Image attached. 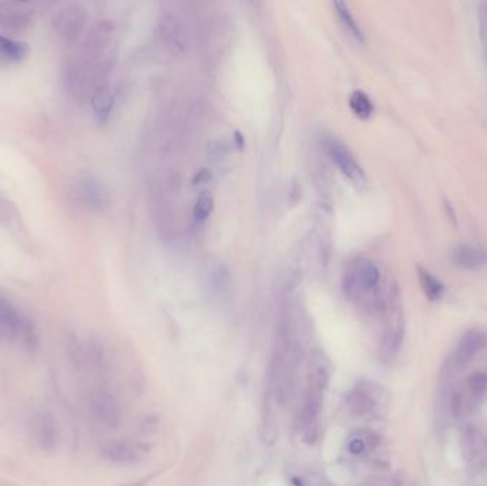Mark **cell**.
Returning <instances> with one entry per match:
<instances>
[{"instance_id":"7","label":"cell","mask_w":487,"mask_h":486,"mask_svg":"<svg viewBox=\"0 0 487 486\" xmlns=\"http://www.w3.org/2000/svg\"><path fill=\"white\" fill-rule=\"evenodd\" d=\"M161 42L174 52H184L188 45V36L184 23L174 16L164 14L158 20L157 28Z\"/></svg>"},{"instance_id":"10","label":"cell","mask_w":487,"mask_h":486,"mask_svg":"<svg viewBox=\"0 0 487 486\" xmlns=\"http://www.w3.org/2000/svg\"><path fill=\"white\" fill-rule=\"evenodd\" d=\"M375 383H363V385L356 387L354 391H351L347 397V405L351 414L355 416H363L368 415L378 402L376 395H374Z\"/></svg>"},{"instance_id":"12","label":"cell","mask_w":487,"mask_h":486,"mask_svg":"<svg viewBox=\"0 0 487 486\" xmlns=\"http://www.w3.org/2000/svg\"><path fill=\"white\" fill-rule=\"evenodd\" d=\"M452 261L462 270H479L487 264V251L475 246H460L453 251Z\"/></svg>"},{"instance_id":"11","label":"cell","mask_w":487,"mask_h":486,"mask_svg":"<svg viewBox=\"0 0 487 486\" xmlns=\"http://www.w3.org/2000/svg\"><path fill=\"white\" fill-rule=\"evenodd\" d=\"M34 436L40 448L52 451L57 447L58 442V428L57 422L52 414H42L34 423Z\"/></svg>"},{"instance_id":"9","label":"cell","mask_w":487,"mask_h":486,"mask_svg":"<svg viewBox=\"0 0 487 486\" xmlns=\"http://www.w3.org/2000/svg\"><path fill=\"white\" fill-rule=\"evenodd\" d=\"M80 200L93 210L103 209L107 202V193L100 181L91 174H81L77 180Z\"/></svg>"},{"instance_id":"25","label":"cell","mask_w":487,"mask_h":486,"mask_svg":"<svg viewBox=\"0 0 487 486\" xmlns=\"http://www.w3.org/2000/svg\"><path fill=\"white\" fill-rule=\"evenodd\" d=\"M151 479H153V476H147V478L138 479V480H134V482H127V483H123V485H120V486H146V485H147Z\"/></svg>"},{"instance_id":"2","label":"cell","mask_w":487,"mask_h":486,"mask_svg":"<svg viewBox=\"0 0 487 486\" xmlns=\"http://www.w3.org/2000/svg\"><path fill=\"white\" fill-rule=\"evenodd\" d=\"M380 286V270L374 261L358 258L349 262L343 275V291L349 298L358 299L376 294Z\"/></svg>"},{"instance_id":"18","label":"cell","mask_w":487,"mask_h":486,"mask_svg":"<svg viewBox=\"0 0 487 486\" xmlns=\"http://www.w3.org/2000/svg\"><path fill=\"white\" fill-rule=\"evenodd\" d=\"M335 9H336V13H338V17L339 20L342 22V25L345 26V29H347L356 40H359V42H363V33L358 25V22L355 20V17L352 16V13L349 12L347 3H343V2H335Z\"/></svg>"},{"instance_id":"20","label":"cell","mask_w":487,"mask_h":486,"mask_svg":"<svg viewBox=\"0 0 487 486\" xmlns=\"http://www.w3.org/2000/svg\"><path fill=\"white\" fill-rule=\"evenodd\" d=\"M213 207H214V200L210 194H201L198 197V200L195 201V206H194V218L195 221L198 222H204L211 211H213Z\"/></svg>"},{"instance_id":"1","label":"cell","mask_w":487,"mask_h":486,"mask_svg":"<svg viewBox=\"0 0 487 486\" xmlns=\"http://www.w3.org/2000/svg\"><path fill=\"white\" fill-rule=\"evenodd\" d=\"M329 362L321 351L311 355V367L308 372L307 388L298 414L299 430L307 441H314L318 432V421L323 403V395L329 383Z\"/></svg>"},{"instance_id":"23","label":"cell","mask_w":487,"mask_h":486,"mask_svg":"<svg viewBox=\"0 0 487 486\" xmlns=\"http://www.w3.org/2000/svg\"><path fill=\"white\" fill-rule=\"evenodd\" d=\"M479 30H480L483 53H484L486 62H487V5H483L479 12Z\"/></svg>"},{"instance_id":"3","label":"cell","mask_w":487,"mask_h":486,"mask_svg":"<svg viewBox=\"0 0 487 486\" xmlns=\"http://www.w3.org/2000/svg\"><path fill=\"white\" fill-rule=\"evenodd\" d=\"M89 412L93 421L106 430H116L123 419L120 401L106 388H96L89 394Z\"/></svg>"},{"instance_id":"21","label":"cell","mask_w":487,"mask_h":486,"mask_svg":"<svg viewBox=\"0 0 487 486\" xmlns=\"http://www.w3.org/2000/svg\"><path fill=\"white\" fill-rule=\"evenodd\" d=\"M371 443H372L371 435L359 432V434H354L352 436H349L347 448H348L349 454H352V455H362V454L367 452L368 447H371Z\"/></svg>"},{"instance_id":"4","label":"cell","mask_w":487,"mask_h":486,"mask_svg":"<svg viewBox=\"0 0 487 486\" xmlns=\"http://www.w3.org/2000/svg\"><path fill=\"white\" fill-rule=\"evenodd\" d=\"M52 25L56 34L66 43H74L83 34L87 25V10L77 3H69L60 8L53 19Z\"/></svg>"},{"instance_id":"17","label":"cell","mask_w":487,"mask_h":486,"mask_svg":"<svg viewBox=\"0 0 487 486\" xmlns=\"http://www.w3.org/2000/svg\"><path fill=\"white\" fill-rule=\"evenodd\" d=\"M349 106H351L352 112L360 118H368L374 113L372 100L369 98V96L367 93H363L360 90H356L351 94Z\"/></svg>"},{"instance_id":"6","label":"cell","mask_w":487,"mask_h":486,"mask_svg":"<svg viewBox=\"0 0 487 486\" xmlns=\"http://www.w3.org/2000/svg\"><path fill=\"white\" fill-rule=\"evenodd\" d=\"M150 452V448L144 443L133 441H113L105 445V459L116 465H131L143 461Z\"/></svg>"},{"instance_id":"22","label":"cell","mask_w":487,"mask_h":486,"mask_svg":"<svg viewBox=\"0 0 487 486\" xmlns=\"http://www.w3.org/2000/svg\"><path fill=\"white\" fill-rule=\"evenodd\" d=\"M468 387L473 394H483L487 391V374L476 372L469 377Z\"/></svg>"},{"instance_id":"24","label":"cell","mask_w":487,"mask_h":486,"mask_svg":"<svg viewBox=\"0 0 487 486\" xmlns=\"http://www.w3.org/2000/svg\"><path fill=\"white\" fill-rule=\"evenodd\" d=\"M452 412H453V415H460V412H462V397L457 394V392H455L453 394V397H452Z\"/></svg>"},{"instance_id":"13","label":"cell","mask_w":487,"mask_h":486,"mask_svg":"<svg viewBox=\"0 0 487 486\" xmlns=\"http://www.w3.org/2000/svg\"><path fill=\"white\" fill-rule=\"evenodd\" d=\"M90 103L96 120L98 123H106L114 109V94L107 86L100 85L93 92L90 97Z\"/></svg>"},{"instance_id":"14","label":"cell","mask_w":487,"mask_h":486,"mask_svg":"<svg viewBox=\"0 0 487 486\" xmlns=\"http://www.w3.org/2000/svg\"><path fill=\"white\" fill-rule=\"evenodd\" d=\"M30 54V47L26 42L0 34V60L9 63H20Z\"/></svg>"},{"instance_id":"15","label":"cell","mask_w":487,"mask_h":486,"mask_svg":"<svg viewBox=\"0 0 487 486\" xmlns=\"http://www.w3.org/2000/svg\"><path fill=\"white\" fill-rule=\"evenodd\" d=\"M487 346V337L486 334L472 330L466 332L462 338L459 348H457V359L460 362L470 361L476 354H479Z\"/></svg>"},{"instance_id":"19","label":"cell","mask_w":487,"mask_h":486,"mask_svg":"<svg viewBox=\"0 0 487 486\" xmlns=\"http://www.w3.org/2000/svg\"><path fill=\"white\" fill-rule=\"evenodd\" d=\"M419 281L424 294L428 295L429 299H439L442 297L444 287L433 274L428 273L423 268H419Z\"/></svg>"},{"instance_id":"5","label":"cell","mask_w":487,"mask_h":486,"mask_svg":"<svg viewBox=\"0 0 487 486\" xmlns=\"http://www.w3.org/2000/svg\"><path fill=\"white\" fill-rule=\"evenodd\" d=\"M34 9L30 3L2 2L0 3V29L9 33L23 32L32 25Z\"/></svg>"},{"instance_id":"8","label":"cell","mask_w":487,"mask_h":486,"mask_svg":"<svg viewBox=\"0 0 487 486\" xmlns=\"http://www.w3.org/2000/svg\"><path fill=\"white\" fill-rule=\"evenodd\" d=\"M328 150H329V154L334 160V163L338 166V169L345 176H347L351 181H354V183L358 186L365 184L367 177H365L362 167L359 166L356 158L348 150L347 146L342 145L340 141H338L335 138H331L329 143H328Z\"/></svg>"},{"instance_id":"16","label":"cell","mask_w":487,"mask_h":486,"mask_svg":"<svg viewBox=\"0 0 487 486\" xmlns=\"http://www.w3.org/2000/svg\"><path fill=\"white\" fill-rule=\"evenodd\" d=\"M25 327V319L13 304L0 297V328L8 332H19Z\"/></svg>"}]
</instances>
